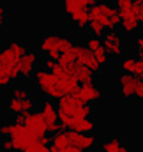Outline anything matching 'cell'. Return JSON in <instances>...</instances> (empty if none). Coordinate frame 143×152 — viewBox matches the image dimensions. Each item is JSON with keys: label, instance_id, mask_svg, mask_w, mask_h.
Returning <instances> with one entry per match:
<instances>
[{"label": "cell", "instance_id": "cell-3", "mask_svg": "<svg viewBox=\"0 0 143 152\" xmlns=\"http://www.w3.org/2000/svg\"><path fill=\"white\" fill-rule=\"evenodd\" d=\"M34 80H36L37 88L50 99H60L62 96H66L64 88L60 87L58 78L53 75V71L48 69H36L34 71Z\"/></svg>", "mask_w": 143, "mask_h": 152}, {"label": "cell", "instance_id": "cell-27", "mask_svg": "<svg viewBox=\"0 0 143 152\" xmlns=\"http://www.w3.org/2000/svg\"><path fill=\"white\" fill-rule=\"evenodd\" d=\"M133 12H134L136 20L140 21V25H143V0H134L133 2Z\"/></svg>", "mask_w": 143, "mask_h": 152}, {"label": "cell", "instance_id": "cell-41", "mask_svg": "<svg viewBox=\"0 0 143 152\" xmlns=\"http://www.w3.org/2000/svg\"><path fill=\"white\" fill-rule=\"evenodd\" d=\"M7 25V16H0V30Z\"/></svg>", "mask_w": 143, "mask_h": 152}, {"label": "cell", "instance_id": "cell-22", "mask_svg": "<svg viewBox=\"0 0 143 152\" xmlns=\"http://www.w3.org/2000/svg\"><path fill=\"white\" fill-rule=\"evenodd\" d=\"M51 143H53L55 147H58L60 151H62V149H66L67 145H71V143H69V138H67V131L58 129V131L51 136Z\"/></svg>", "mask_w": 143, "mask_h": 152}, {"label": "cell", "instance_id": "cell-24", "mask_svg": "<svg viewBox=\"0 0 143 152\" xmlns=\"http://www.w3.org/2000/svg\"><path fill=\"white\" fill-rule=\"evenodd\" d=\"M58 62H60V64H64V66H71V64H74V62H76V50L71 48V50H67V51L60 53Z\"/></svg>", "mask_w": 143, "mask_h": 152}, {"label": "cell", "instance_id": "cell-34", "mask_svg": "<svg viewBox=\"0 0 143 152\" xmlns=\"http://www.w3.org/2000/svg\"><path fill=\"white\" fill-rule=\"evenodd\" d=\"M9 83H11V78L7 76V73H5V71L2 69V66H0V88H2V87H7Z\"/></svg>", "mask_w": 143, "mask_h": 152}, {"label": "cell", "instance_id": "cell-16", "mask_svg": "<svg viewBox=\"0 0 143 152\" xmlns=\"http://www.w3.org/2000/svg\"><path fill=\"white\" fill-rule=\"evenodd\" d=\"M136 81H138V76L131 75V73H122L120 78H118L120 94L124 97H133L134 96V90H136Z\"/></svg>", "mask_w": 143, "mask_h": 152}, {"label": "cell", "instance_id": "cell-44", "mask_svg": "<svg viewBox=\"0 0 143 152\" xmlns=\"http://www.w3.org/2000/svg\"><path fill=\"white\" fill-rule=\"evenodd\" d=\"M41 152H50V151H48V147H42V149H41Z\"/></svg>", "mask_w": 143, "mask_h": 152}, {"label": "cell", "instance_id": "cell-35", "mask_svg": "<svg viewBox=\"0 0 143 152\" xmlns=\"http://www.w3.org/2000/svg\"><path fill=\"white\" fill-rule=\"evenodd\" d=\"M142 73H143V58H142V57H138V58H136V62H134V73H133V75L140 76Z\"/></svg>", "mask_w": 143, "mask_h": 152}, {"label": "cell", "instance_id": "cell-12", "mask_svg": "<svg viewBox=\"0 0 143 152\" xmlns=\"http://www.w3.org/2000/svg\"><path fill=\"white\" fill-rule=\"evenodd\" d=\"M67 138H69V143H71V145L81 149V151H90V149L94 147V143H96V140H94L92 134L76 133V131H72V129L67 131Z\"/></svg>", "mask_w": 143, "mask_h": 152}, {"label": "cell", "instance_id": "cell-10", "mask_svg": "<svg viewBox=\"0 0 143 152\" xmlns=\"http://www.w3.org/2000/svg\"><path fill=\"white\" fill-rule=\"evenodd\" d=\"M83 103H80L74 96L66 94L58 99L57 110H58V117H78V110Z\"/></svg>", "mask_w": 143, "mask_h": 152}, {"label": "cell", "instance_id": "cell-45", "mask_svg": "<svg viewBox=\"0 0 143 152\" xmlns=\"http://www.w3.org/2000/svg\"><path fill=\"white\" fill-rule=\"evenodd\" d=\"M140 80H143V73H142V75H140Z\"/></svg>", "mask_w": 143, "mask_h": 152}, {"label": "cell", "instance_id": "cell-40", "mask_svg": "<svg viewBox=\"0 0 143 152\" xmlns=\"http://www.w3.org/2000/svg\"><path fill=\"white\" fill-rule=\"evenodd\" d=\"M39 143H41V145H44V147H48V145L51 143V138H48L46 134H42V136H39Z\"/></svg>", "mask_w": 143, "mask_h": 152}, {"label": "cell", "instance_id": "cell-25", "mask_svg": "<svg viewBox=\"0 0 143 152\" xmlns=\"http://www.w3.org/2000/svg\"><path fill=\"white\" fill-rule=\"evenodd\" d=\"M134 62H136V57H133V55H129V57H125L122 62H120V69H122V73H134Z\"/></svg>", "mask_w": 143, "mask_h": 152}, {"label": "cell", "instance_id": "cell-21", "mask_svg": "<svg viewBox=\"0 0 143 152\" xmlns=\"http://www.w3.org/2000/svg\"><path fill=\"white\" fill-rule=\"evenodd\" d=\"M69 18H71L72 23H74L76 27H80V28H85V27H88V23H90L88 9H81V11H76V12H72Z\"/></svg>", "mask_w": 143, "mask_h": 152}, {"label": "cell", "instance_id": "cell-5", "mask_svg": "<svg viewBox=\"0 0 143 152\" xmlns=\"http://www.w3.org/2000/svg\"><path fill=\"white\" fill-rule=\"evenodd\" d=\"M11 140H12L14 151L21 152V151H25L28 145H32V143L39 142V134L34 133L30 127H27L25 124H12Z\"/></svg>", "mask_w": 143, "mask_h": 152}, {"label": "cell", "instance_id": "cell-26", "mask_svg": "<svg viewBox=\"0 0 143 152\" xmlns=\"http://www.w3.org/2000/svg\"><path fill=\"white\" fill-rule=\"evenodd\" d=\"M9 112L11 113H20V112H23V99H18V97H12L11 101H9Z\"/></svg>", "mask_w": 143, "mask_h": 152}, {"label": "cell", "instance_id": "cell-33", "mask_svg": "<svg viewBox=\"0 0 143 152\" xmlns=\"http://www.w3.org/2000/svg\"><path fill=\"white\" fill-rule=\"evenodd\" d=\"M11 133H12V124H2V126H0V134H2L4 138H9Z\"/></svg>", "mask_w": 143, "mask_h": 152}, {"label": "cell", "instance_id": "cell-15", "mask_svg": "<svg viewBox=\"0 0 143 152\" xmlns=\"http://www.w3.org/2000/svg\"><path fill=\"white\" fill-rule=\"evenodd\" d=\"M25 126L30 127L34 133H37L39 136L46 134V122H44V117L41 112H28L27 113V120H25Z\"/></svg>", "mask_w": 143, "mask_h": 152}, {"label": "cell", "instance_id": "cell-42", "mask_svg": "<svg viewBox=\"0 0 143 152\" xmlns=\"http://www.w3.org/2000/svg\"><path fill=\"white\" fill-rule=\"evenodd\" d=\"M48 151H50V152H60V149H58V147H55V145L51 143V145H48Z\"/></svg>", "mask_w": 143, "mask_h": 152}, {"label": "cell", "instance_id": "cell-23", "mask_svg": "<svg viewBox=\"0 0 143 152\" xmlns=\"http://www.w3.org/2000/svg\"><path fill=\"white\" fill-rule=\"evenodd\" d=\"M103 152H129V149L122 145L118 140H106L103 143Z\"/></svg>", "mask_w": 143, "mask_h": 152}, {"label": "cell", "instance_id": "cell-6", "mask_svg": "<svg viewBox=\"0 0 143 152\" xmlns=\"http://www.w3.org/2000/svg\"><path fill=\"white\" fill-rule=\"evenodd\" d=\"M41 113H42L44 122H46V131L51 133V134H55V133L60 129V124H58V110H57V106H55L50 99H46V101L41 104Z\"/></svg>", "mask_w": 143, "mask_h": 152}, {"label": "cell", "instance_id": "cell-19", "mask_svg": "<svg viewBox=\"0 0 143 152\" xmlns=\"http://www.w3.org/2000/svg\"><path fill=\"white\" fill-rule=\"evenodd\" d=\"M94 4H96V0H64L62 7H64V12L71 16L72 12L81 11V9H88Z\"/></svg>", "mask_w": 143, "mask_h": 152}, {"label": "cell", "instance_id": "cell-1", "mask_svg": "<svg viewBox=\"0 0 143 152\" xmlns=\"http://www.w3.org/2000/svg\"><path fill=\"white\" fill-rule=\"evenodd\" d=\"M27 55V48L18 42V41H11L2 51H0V66L2 69L7 73V76L11 80H18L21 78L20 73V62L21 58Z\"/></svg>", "mask_w": 143, "mask_h": 152}, {"label": "cell", "instance_id": "cell-8", "mask_svg": "<svg viewBox=\"0 0 143 152\" xmlns=\"http://www.w3.org/2000/svg\"><path fill=\"white\" fill-rule=\"evenodd\" d=\"M74 50H76V62L81 64V66H87L88 69H92L96 75L101 71L103 64L96 58V55L87 48V46H80V44H74Z\"/></svg>", "mask_w": 143, "mask_h": 152}, {"label": "cell", "instance_id": "cell-9", "mask_svg": "<svg viewBox=\"0 0 143 152\" xmlns=\"http://www.w3.org/2000/svg\"><path fill=\"white\" fill-rule=\"evenodd\" d=\"M80 103H85V104H94V103H99L101 97H103V92L94 87V85H81L76 88V92L72 94Z\"/></svg>", "mask_w": 143, "mask_h": 152}, {"label": "cell", "instance_id": "cell-11", "mask_svg": "<svg viewBox=\"0 0 143 152\" xmlns=\"http://www.w3.org/2000/svg\"><path fill=\"white\" fill-rule=\"evenodd\" d=\"M67 69H69V73L78 80V83H81V85H94L96 73H94L92 69H88L87 66H81V64L74 62L71 66H67Z\"/></svg>", "mask_w": 143, "mask_h": 152}, {"label": "cell", "instance_id": "cell-13", "mask_svg": "<svg viewBox=\"0 0 143 152\" xmlns=\"http://www.w3.org/2000/svg\"><path fill=\"white\" fill-rule=\"evenodd\" d=\"M87 48L96 55V58L104 66L108 60H109V55H108L106 48H104V44H103V39L97 37V36H90V37L87 39Z\"/></svg>", "mask_w": 143, "mask_h": 152}, {"label": "cell", "instance_id": "cell-39", "mask_svg": "<svg viewBox=\"0 0 143 152\" xmlns=\"http://www.w3.org/2000/svg\"><path fill=\"white\" fill-rule=\"evenodd\" d=\"M134 96H136V97H143V80H140V78H138V81H136Z\"/></svg>", "mask_w": 143, "mask_h": 152}, {"label": "cell", "instance_id": "cell-17", "mask_svg": "<svg viewBox=\"0 0 143 152\" xmlns=\"http://www.w3.org/2000/svg\"><path fill=\"white\" fill-rule=\"evenodd\" d=\"M36 64H37V53H34V51H27V55H25V57L21 58V62H20V73H21V78H28V76L34 75Z\"/></svg>", "mask_w": 143, "mask_h": 152}, {"label": "cell", "instance_id": "cell-31", "mask_svg": "<svg viewBox=\"0 0 143 152\" xmlns=\"http://www.w3.org/2000/svg\"><path fill=\"white\" fill-rule=\"evenodd\" d=\"M34 108H36V99L34 97H25L23 99V112H34Z\"/></svg>", "mask_w": 143, "mask_h": 152}, {"label": "cell", "instance_id": "cell-36", "mask_svg": "<svg viewBox=\"0 0 143 152\" xmlns=\"http://www.w3.org/2000/svg\"><path fill=\"white\" fill-rule=\"evenodd\" d=\"M44 145H41L39 142H36V143H32V145H28L25 151H21V152H41V149H42Z\"/></svg>", "mask_w": 143, "mask_h": 152}, {"label": "cell", "instance_id": "cell-30", "mask_svg": "<svg viewBox=\"0 0 143 152\" xmlns=\"http://www.w3.org/2000/svg\"><path fill=\"white\" fill-rule=\"evenodd\" d=\"M94 113V110H92V104H81L80 106V110H78V117H88L90 118V115Z\"/></svg>", "mask_w": 143, "mask_h": 152}, {"label": "cell", "instance_id": "cell-38", "mask_svg": "<svg viewBox=\"0 0 143 152\" xmlns=\"http://www.w3.org/2000/svg\"><path fill=\"white\" fill-rule=\"evenodd\" d=\"M27 113H28V112H20V113H16V117H14V124H25Z\"/></svg>", "mask_w": 143, "mask_h": 152}, {"label": "cell", "instance_id": "cell-18", "mask_svg": "<svg viewBox=\"0 0 143 152\" xmlns=\"http://www.w3.org/2000/svg\"><path fill=\"white\" fill-rule=\"evenodd\" d=\"M71 129L76 133H83V134H90L96 129V124L88 118V117H74L71 124Z\"/></svg>", "mask_w": 143, "mask_h": 152}, {"label": "cell", "instance_id": "cell-46", "mask_svg": "<svg viewBox=\"0 0 143 152\" xmlns=\"http://www.w3.org/2000/svg\"><path fill=\"white\" fill-rule=\"evenodd\" d=\"M78 152H88V151H81V149H80V151H78Z\"/></svg>", "mask_w": 143, "mask_h": 152}, {"label": "cell", "instance_id": "cell-4", "mask_svg": "<svg viewBox=\"0 0 143 152\" xmlns=\"http://www.w3.org/2000/svg\"><path fill=\"white\" fill-rule=\"evenodd\" d=\"M71 48H74L71 39L60 37V36H46L39 44V51L44 53L46 57L57 60V62L60 58V53H64V51H67Z\"/></svg>", "mask_w": 143, "mask_h": 152}, {"label": "cell", "instance_id": "cell-32", "mask_svg": "<svg viewBox=\"0 0 143 152\" xmlns=\"http://www.w3.org/2000/svg\"><path fill=\"white\" fill-rule=\"evenodd\" d=\"M0 149H2V152H16V151H14V145H12V140H11V136L2 140V145H0Z\"/></svg>", "mask_w": 143, "mask_h": 152}, {"label": "cell", "instance_id": "cell-29", "mask_svg": "<svg viewBox=\"0 0 143 152\" xmlns=\"http://www.w3.org/2000/svg\"><path fill=\"white\" fill-rule=\"evenodd\" d=\"M11 94H12V97H18V99L28 97V90H27L25 87H14V88L11 90Z\"/></svg>", "mask_w": 143, "mask_h": 152}, {"label": "cell", "instance_id": "cell-37", "mask_svg": "<svg viewBox=\"0 0 143 152\" xmlns=\"http://www.w3.org/2000/svg\"><path fill=\"white\" fill-rule=\"evenodd\" d=\"M55 64H57V60H53V58H50V57H46V58H44V62H42L44 69H48V71H51V69L55 67Z\"/></svg>", "mask_w": 143, "mask_h": 152}, {"label": "cell", "instance_id": "cell-14", "mask_svg": "<svg viewBox=\"0 0 143 152\" xmlns=\"http://www.w3.org/2000/svg\"><path fill=\"white\" fill-rule=\"evenodd\" d=\"M118 12H120V28L124 30V34H127V36L134 34L140 27V21L136 20L133 9L131 11H118Z\"/></svg>", "mask_w": 143, "mask_h": 152}, {"label": "cell", "instance_id": "cell-20", "mask_svg": "<svg viewBox=\"0 0 143 152\" xmlns=\"http://www.w3.org/2000/svg\"><path fill=\"white\" fill-rule=\"evenodd\" d=\"M58 78V81H60V87L64 88V92L66 94H74L76 92V88L80 87V83H78V80L71 75V73H67V75H62V76H57Z\"/></svg>", "mask_w": 143, "mask_h": 152}, {"label": "cell", "instance_id": "cell-43", "mask_svg": "<svg viewBox=\"0 0 143 152\" xmlns=\"http://www.w3.org/2000/svg\"><path fill=\"white\" fill-rule=\"evenodd\" d=\"M0 16H5V7H4V4H0Z\"/></svg>", "mask_w": 143, "mask_h": 152}, {"label": "cell", "instance_id": "cell-7", "mask_svg": "<svg viewBox=\"0 0 143 152\" xmlns=\"http://www.w3.org/2000/svg\"><path fill=\"white\" fill-rule=\"evenodd\" d=\"M103 44H104L109 57H120L124 53V46H125L122 34H118L117 30H108L103 37Z\"/></svg>", "mask_w": 143, "mask_h": 152}, {"label": "cell", "instance_id": "cell-28", "mask_svg": "<svg viewBox=\"0 0 143 152\" xmlns=\"http://www.w3.org/2000/svg\"><path fill=\"white\" fill-rule=\"evenodd\" d=\"M134 0H115V7L118 11H131Z\"/></svg>", "mask_w": 143, "mask_h": 152}, {"label": "cell", "instance_id": "cell-2", "mask_svg": "<svg viewBox=\"0 0 143 152\" xmlns=\"http://www.w3.org/2000/svg\"><path fill=\"white\" fill-rule=\"evenodd\" d=\"M88 16L90 21L101 23L106 30H117V27H120V12L108 2H99V4L96 2L94 5H90Z\"/></svg>", "mask_w": 143, "mask_h": 152}, {"label": "cell", "instance_id": "cell-47", "mask_svg": "<svg viewBox=\"0 0 143 152\" xmlns=\"http://www.w3.org/2000/svg\"><path fill=\"white\" fill-rule=\"evenodd\" d=\"M101 2H109V0H101Z\"/></svg>", "mask_w": 143, "mask_h": 152}]
</instances>
